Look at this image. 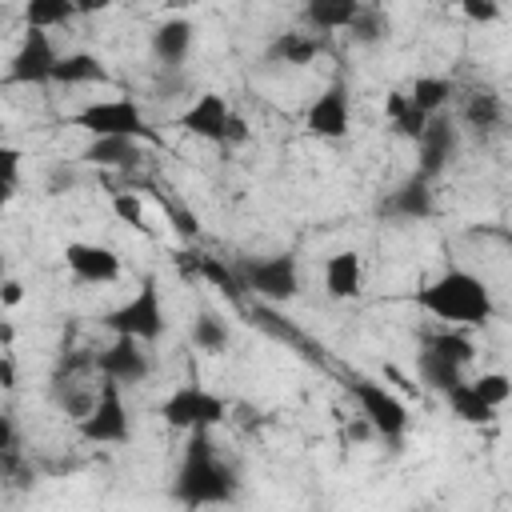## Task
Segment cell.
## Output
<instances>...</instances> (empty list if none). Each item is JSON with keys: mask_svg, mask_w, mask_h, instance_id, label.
Segmentation results:
<instances>
[{"mask_svg": "<svg viewBox=\"0 0 512 512\" xmlns=\"http://www.w3.org/2000/svg\"><path fill=\"white\" fill-rule=\"evenodd\" d=\"M236 496H240L236 468L216 452V440L208 432H192L184 440L172 476V500L184 504L188 512H208V508H228Z\"/></svg>", "mask_w": 512, "mask_h": 512, "instance_id": "obj_1", "label": "cell"}, {"mask_svg": "<svg viewBox=\"0 0 512 512\" xmlns=\"http://www.w3.org/2000/svg\"><path fill=\"white\" fill-rule=\"evenodd\" d=\"M412 304L444 328H484L496 316L492 288L468 268H444L436 280L412 292Z\"/></svg>", "mask_w": 512, "mask_h": 512, "instance_id": "obj_2", "label": "cell"}, {"mask_svg": "<svg viewBox=\"0 0 512 512\" xmlns=\"http://www.w3.org/2000/svg\"><path fill=\"white\" fill-rule=\"evenodd\" d=\"M100 324L112 332V336H128V340H140V344H156L164 332H168V308H164V292H160V280L156 272H144L136 292L128 300H120L116 308H108L100 316Z\"/></svg>", "mask_w": 512, "mask_h": 512, "instance_id": "obj_3", "label": "cell"}, {"mask_svg": "<svg viewBox=\"0 0 512 512\" xmlns=\"http://www.w3.org/2000/svg\"><path fill=\"white\" fill-rule=\"evenodd\" d=\"M160 420L168 424V428H176V432H184V436H192V432H212L224 416H228V404L212 392V388H204V384H196V380H188V384H180V388H172L164 400H160Z\"/></svg>", "mask_w": 512, "mask_h": 512, "instance_id": "obj_4", "label": "cell"}, {"mask_svg": "<svg viewBox=\"0 0 512 512\" xmlns=\"http://www.w3.org/2000/svg\"><path fill=\"white\" fill-rule=\"evenodd\" d=\"M68 124L72 128H84L92 140H100V136H128V140H140V144L144 140H156V132L148 128V120H144V112H140V104L132 96L92 100L80 112H72Z\"/></svg>", "mask_w": 512, "mask_h": 512, "instance_id": "obj_5", "label": "cell"}, {"mask_svg": "<svg viewBox=\"0 0 512 512\" xmlns=\"http://www.w3.org/2000/svg\"><path fill=\"white\" fill-rule=\"evenodd\" d=\"M236 272L244 288L268 304H288L300 292V264L292 252H272V256H248L236 260Z\"/></svg>", "mask_w": 512, "mask_h": 512, "instance_id": "obj_6", "label": "cell"}, {"mask_svg": "<svg viewBox=\"0 0 512 512\" xmlns=\"http://www.w3.org/2000/svg\"><path fill=\"white\" fill-rule=\"evenodd\" d=\"M348 396L356 400V408H360V420L380 436V440H388V444H396L404 432H408V404L392 392V388H384V384H376V380H364V376H356V380H348Z\"/></svg>", "mask_w": 512, "mask_h": 512, "instance_id": "obj_7", "label": "cell"}, {"mask_svg": "<svg viewBox=\"0 0 512 512\" xmlns=\"http://www.w3.org/2000/svg\"><path fill=\"white\" fill-rule=\"evenodd\" d=\"M76 436L84 444H128L132 440V420H128V404L116 380H104L96 392V404L84 420H76Z\"/></svg>", "mask_w": 512, "mask_h": 512, "instance_id": "obj_8", "label": "cell"}, {"mask_svg": "<svg viewBox=\"0 0 512 512\" xmlns=\"http://www.w3.org/2000/svg\"><path fill=\"white\" fill-rule=\"evenodd\" d=\"M56 60H60V52H56L52 36L40 32V28H24V40L12 52V60H8L4 84H28V88L32 84H52Z\"/></svg>", "mask_w": 512, "mask_h": 512, "instance_id": "obj_9", "label": "cell"}, {"mask_svg": "<svg viewBox=\"0 0 512 512\" xmlns=\"http://www.w3.org/2000/svg\"><path fill=\"white\" fill-rule=\"evenodd\" d=\"M304 132L316 140H344L352 132V100H348V84L332 80L304 112Z\"/></svg>", "mask_w": 512, "mask_h": 512, "instance_id": "obj_10", "label": "cell"}, {"mask_svg": "<svg viewBox=\"0 0 512 512\" xmlns=\"http://www.w3.org/2000/svg\"><path fill=\"white\" fill-rule=\"evenodd\" d=\"M456 152H460V128H456L452 116L440 112V116L428 120V128H424V136L416 144V172L432 184L436 176L448 172V164L456 160Z\"/></svg>", "mask_w": 512, "mask_h": 512, "instance_id": "obj_11", "label": "cell"}, {"mask_svg": "<svg viewBox=\"0 0 512 512\" xmlns=\"http://www.w3.org/2000/svg\"><path fill=\"white\" fill-rule=\"evenodd\" d=\"M376 212L384 216V220H396V224H416V220H428L432 212H436V196H432V184L420 176V172H412V176H404L388 196H380V204H376Z\"/></svg>", "mask_w": 512, "mask_h": 512, "instance_id": "obj_12", "label": "cell"}, {"mask_svg": "<svg viewBox=\"0 0 512 512\" xmlns=\"http://www.w3.org/2000/svg\"><path fill=\"white\" fill-rule=\"evenodd\" d=\"M96 368L104 380H116L120 388H132L140 380H148L152 364H148V352L140 340H128V336H112V344L96 356Z\"/></svg>", "mask_w": 512, "mask_h": 512, "instance_id": "obj_13", "label": "cell"}, {"mask_svg": "<svg viewBox=\"0 0 512 512\" xmlns=\"http://www.w3.org/2000/svg\"><path fill=\"white\" fill-rule=\"evenodd\" d=\"M232 104L220 96V92H200L184 112H180V128L188 132V136H196V140H212V144H224V128H228V120H232Z\"/></svg>", "mask_w": 512, "mask_h": 512, "instance_id": "obj_14", "label": "cell"}, {"mask_svg": "<svg viewBox=\"0 0 512 512\" xmlns=\"http://www.w3.org/2000/svg\"><path fill=\"white\" fill-rule=\"evenodd\" d=\"M64 264L84 284H112V280H120V256L112 248H104V244L68 240L64 244Z\"/></svg>", "mask_w": 512, "mask_h": 512, "instance_id": "obj_15", "label": "cell"}, {"mask_svg": "<svg viewBox=\"0 0 512 512\" xmlns=\"http://www.w3.org/2000/svg\"><path fill=\"white\" fill-rule=\"evenodd\" d=\"M320 52H324V36H316L308 28H284L264 44V60L284 64V68H308Z\"/></svg>", "mask_w": 512, "mask_h": 512, "instance_id": "obj_16", "label": "cell"}, {"mask_svg": "<svg viewBox=\"0 0 512 512\" xmlns=\"http://www.w3.org/2000/svg\"><path fill=\"white\" fill-rule=\"evenodd\" d=\"M192 44H196V28H192V20H184V16L160 20V24L152 28V36H148V48H152V56H156L160 68H180V64L188 60Z\"/></svg>", "mask_w": 512, "mask_h": 512, "instance_id": "obj_17", "label": "cell"}, {"mask_svg": "<svg viewBox=\"0 0 512 512\" xmlns=\"http://www.w3.org/2000/svg\"><path fill=\"white\" fill-rule=\"evenodd\" d=\"M324 292L332 300H356L364 292V260L352 248H340L324 260Z\"/></svg>", "mask_w": 512, "mask_h": 512, "instance_id": "obj_18", "label": "cell"}, {"mask_svg": "<svg viewBox=\"0 0 512 512\" xmlns=\"http://www.w3.org/2000/svg\"><path fill=\"white\" fill-rule=\"evenodd\" d=\"M80 160L92 168H136L144 160V144L128 136H100L80 148Z\"/></svg>", "mask_w": 512, "mask_h": 512, "instance_id": "obj_19", "label": "cell"}, {"mask_svg": "<svg viewBox=\"0 0 512 512\" xmlns=\"http://www.w3.org/2000/svg\"><path fill=\"white\" fill-rule=\"evenodd\" d=\"M356 16H360V0H308L304 4V24L316 36L348 32Z\"/></svg>", "mask_w": 512, "mask_h": 512, "instance_id": "obj_20", "label": "cell"}, {"mask_svg": "<svg viewBox=\"0 0 512 512\" xmlns=\"http://www.w3.org/2000/svg\"><path fill=\"white\" fill-rule=\"evenodd\" d=\"M52 84H64V88H76V84H112V76H108L104 60L96 52L76 48V52H60L56 72H52Z\"/></svg>", "mask_w": 512, "mask_h": 512, "instance_id": "obj_21", "label": "cell"}, {"mask_svg": "<svg viewBox=\"0 0 512 512\" xmlns=\"http://www.w3.org/2000/svg\"><path fill=\"white\" fill-rule=\"evenodd\" d=\"M460 120H464L468 132L488 136V132H496L500 120H504V100H500L492 88H472V92L464 96V104H460Z\"/></svg>", "mask_w": 512, "mask_h": 512, "instance_id": "obj_22", "label": "cell"}, {"mask_svg": "<svg viewBox=\"0 0 512 512\" xmlns=\"http://www.w3.org/2000/svg\"><path fill=\"white\" fill-rule=\"evenodd\" d=\"M384 116H388L392 132L404 136V140H412V144H420V136H424L428 120H432L428 112H420V108L408 100V92H388V96H384Z\"/></svg>", "mask_w": 512, "mask_h": 512, "instance_id": "obj_23", "label": "cell"}, {"mask_svg": "<svg viewBox=\"0 0 512 512\" xmlns=\"http://www.w3.org/2000/svg\"><path fill=\"white\" fill-rule=\"evenodd\" d=\"M228 344H232L228 320L220 312H212V308L196 312V320H192V348L208 352V356H220V352H228Z\"/></svg>", "mask_w": 512, "mask_h": 512, "instance_id": "obj_24", "label": "cell"}, {"mask_svg": "<svg viewBox=\"0 0 512 512\" xmlns=\"http://www.w3.org/2000/svg\"><path fill=\"white\" fill-rule=\"evenodd\" d=\"M416 372H420V380H424L432 392H440V396H448L452 388L464 384V368L452 364V360H444V356H436V352H428V348L416 356Z\"/></svg>", "mask_w": 512, "mask_h": 512, "instance_id": "obj_25", "label": "cell"}, {"mask_svg": "<svg viewBox=\"0 0 512 512\" xmlns=\"http://www.w3.org/2000/svg\"><path fill=\"white\" fill-rule=\"evenodd\" d=\"M452 96H456V84H452L448 76H416L412 88H408V100H412L420 112H428V116H440Z\"/></svg>", "mask_w": 512, "mask_h": 512, "instance_id": "obj_26", "label": "cell"}, {"mask_svg": "<svg viewBox=\"0 0 512 512\" xmlns=\"http://www.w3.org/2000/svg\"><path fill=\"white\" fill-rule=\"evenodd\" d=\"M348 36H352L360 48H376V44H384V40L392 36V20H388V12H384L380 4H360V16L352 20Z\"/></svg>", "mask_w": 512, "mask_h": 512, "instance_id": "obj_27", "label": "cell"}, {"mask_svg": "<svg viewBox=\"0 0 512 512\" xmlns=\"http://www.w3.org/2000/svg\"><path fill=\"white\" fill-rule=\"evenodd\" d=\"M444 400H448L452 416H456V420H464V424H492V420H496V408L480 400V392L472 388V380H464L460 388H452Z\"/></svg>", "mask_w": 512, "mask_h": 512, "instance_id": "obj_28", "label": "cell"}, {"mask_svg": "<svg viewBox=\"0 0 512 512\" xmlns=\"http://www.w3.org/2000/svg\"><path fill=\"white\" fill-rule=\"evenodd\" d=\"M80 8L72 0H28L24 4V24L28 28H40V32H52L60 24H68Z\"/></svg>", "mask_w": 512, "mask_h": 512, "instance_id": "obj_29", "label": "cell"}, {"mask_svg": "<svg viewBox=\"0 0 512 512\" xmlns=\"http://www.w3.org/2000/svg\"><path fill=\"white\" fill-rule=\"evenodd\" d=\"M424 348L428 352H436V356H444V360H452V364H468L472 360V352H476V344H472V336L468 332H460V328H440V332H428L424 336Z\"/></svg>", "mask_w": 512, "mask_h": 512, "instance_id": "obj_30", "label": "cell"}, {"mask_svg": "<svg viewBox=\"0 0 512 512\" xmlns=\"http://www.w3.org/2000/svg\"><path fill=\"white\" fill-rule=\"evenodd\" d=\"M196 272H200L212 288H220L228 300H244V280H240L236 264H224L220 256H200V260H196Z\"/></svg>", "mask_w": 512, "mask_h": 512, "instance_id": "obj_31", "label": "cell"}, {"mask_svg": "<svg viewBox=\"0 0 512 512\" xmlns=\"http://www.w3.org/2000/svg\"><path fill=\"white\" fill-rule=\"evenodd\" d=\"M472 388H476L480 400L492 404V408H500V404L512 400V376H508V372H480V376H472Z\"/></svg>", "mask_w": 512, "mask_h": 512, "instance_id": "obj_32", "label": "cell"}, {"mask_svg": "<svg viewBox=\"0 0 512 512\" xmlns=\"http://www.w3.org/2000/svg\"><path fill=\"white\" fill-rule=\"evenodd\" d=\"M112 212H116L120 224L144 232V200L136 192H112Z\"/></svg>", "mask_w": 512, "mask_h": 512, "instance_id": "obj_33", "label": "cell"}, {"mask_svg": "<svg viewBox=\"0 0 512 512\" xmlns=\"http://www.w3.org/2000/svg\"><path fill=\"white\" fill-rule=\"evenodd\" d=\"M0 172H4V200H12L16 196V180H20V152L12 148V144H4L0 148Z\"/></svg>", "mask_w": 512, "mask_h": 512, "instance_id": "obj_34", "label": "cell"}, {"mask_svg": "<svg viewBox=\"0 0 512 512\" xmlns=\"http://www.w3.org/2000/svg\"><path fill=\"white\" fill-rule=\"evenodd\" d=\"M460 16L472 20V24H496L500 20V4L496 0H464L460 4Z\"/></svg>", "mask_w": 512, "mask_h": 512, "instance_id": "obj_35", "label": "cell"}, {"mask_svg": "<svg viewBox=\"0 0 512 512\" xmlns=\"http://www.w3.org/2000/svg\"><path fill=\"white\" fill-rule=\"evenodd\" d=\"M244 140H248V120L240 112H232V120L224 128V144H244Z\"/></svg>", "mask_w": 512, "mask_h": 512, "instance_id": "obj_36", "label": "cell"}, {"mask_svg": "<svg viewBox=\"0 0 512 512\" xmlns=\"http://www.w3.org/2000/svg\"><path fill=\"white\" fill-rule=\"evenodd\" d=\"M20 300H24V284H20L16 276H8V280L0 284V304H4V308H16Z\"/></svg>", "mask_w": 512, "mask_h": 512, "instance_id": "obj_37", "label": "cell"}, {"mask_svg": "<svg viewBox=\"0 0 512 512\" xmlns=\"http://www.w3.org/2000/svg\"><path fill=\"white\" fill-rule=\"evenodd\" d=\"M0 388H4V392L16 388V360H12V352L0 356Z\"/></svg>", "mask_w": 512, "mask_h": 512, "instance_id": "obj_38", "label": "cell"}, {"mask_svg": "<svg viewBox=\"0 0 512 512\" xmlns=\"http://www.w3.org/2000/svg\"><path fill=\"white\" fill-rule=\"evenodd\" d=\"M208 512H216V508H208Z\"/></svg>", "mask_w": 512, "mask_h": 512, "instance_id": "obj_39", "label": "cell"}]
</instances>
